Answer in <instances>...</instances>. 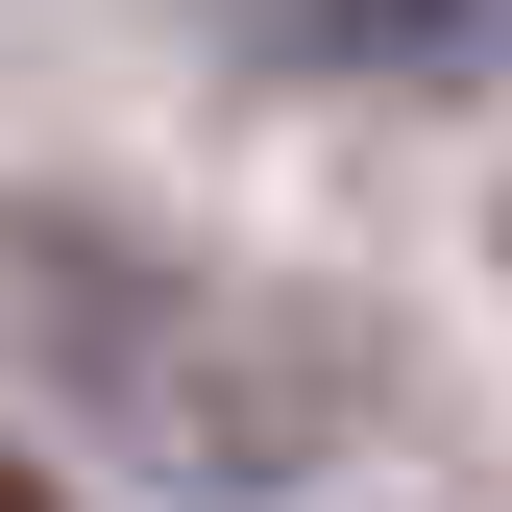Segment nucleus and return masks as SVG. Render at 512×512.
<instances>
[{"label": "nucleus", "instance_id": "nucleus-1", "mask_svg": "<svg viewBox=\"0 0 512 512\" xmlns=\"http://www.w3.org/2000/svg\"><path fill=\"white\" fill-rule=\"evenodd\" d=\"M269 74H464L488 49V0H220Z\"/></svg>", "mask_w": 512, "mask_h": 512}, {"label": "nucleus", "instance_id": "nucleus-2", "mask_svg": "<svg viewBox=\"0 0 512 512\" xmlns=\"http://www.w3.org/2000/svg\"><path fill=\"white\" fill-rule=\"evenodd\" d=\"M0 512H49V488H25V464H0Z\"/></svg>", "mask_w": 512, "mask_h": 512}]
</instances>
